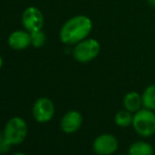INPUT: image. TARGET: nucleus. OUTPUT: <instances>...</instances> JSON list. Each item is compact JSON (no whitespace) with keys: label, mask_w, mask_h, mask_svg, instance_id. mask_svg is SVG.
Masks as SVG:
<instances>
[{"label":"nucleus","mask_w":155,"mask_h":155,"mask_svg":"<svg viewBox=\"0 0 155 155\" xmlns=\"http://www.w3.org/2000/svg\"><path fill=\"white\" fill-rule=\"evenodd\" d=\"M93 29V21L86 15H76L65 21L59 33L60 41L74 45L88 38Z\"/></svg>","instance_id":"nucleus-1"},{"label":"nucleus","mask_w":155,"mask_h":155,"mask_svg":"<svg viewBox=\"0 0 155 155\" xmlns=\"http://www.w3.org/2000/svg\"><path fill=\"white\" fill-rule=\"evenodd\" d=\"M132 127L134 131L143 138L155 134V111L141 108L133 114Z\"/></svg>","instance_id":"nucleus-2"},{"label":"nucleus","mask_w":155,"mask_h":155,"mask_svg":"<svg viewBox=\"0 0 155 155\" xmlns=\"http://www.w3.org/2000/svg\"><path fill=\"white\" fill-rule=\"evenodd\" d=\"M100 43L97 39L86 38L84 40L75 45L73 49V57L80 63H89L93 61L99 55Z\"/></svg>","instance_id":"nucleus-3"},{"label":"nucleus","mask_w":155,"mask_h":155,"mask_svg":"<svg viewBox=\"0 0 155 155\" xmlns=\"http://www.w3.org/2000/svg\"><path fill=\"white\" fill-rule=\"evenodd\" d=\"M28 135L27 123L21 117H13L6 123L3 130V137L12 146H18L25 141Z\"/></svg>","instance_id":"nucleus-4"},{"label":"nucleus","mask_w":155,"mask_h":155,"mask_svg":"<svg viewBox=\"0 0 155 155\" xmlns=\"http://www.w3.org/2000/svg\"><path fill=\"white\" fill-rule=\"evenodd\" d=\"M92 147L97 155H113L118 150L119 141L115 135L102 133L94 139Z\"/></svg>","instance_id":"nucleus-5"},{"label":"nucleus","mask_w":155,"mask_h":155,"mask_svg":"<svg viewBox=\"0 0 155 155\" xmlns=\"http://www.w3.org/2000/svg\"><path fill=\"white\" fill-rule=\"evenodd\" d=\"M32 113L36 121L40 124L49 123L50 120H52L55 114V106L49 98H38L33 106Z\"/></svg>","instance_id":"nucleus-6"},{"label":"nucleus","mask_w":155,"mask_h":155,"mask_svg":"<svg viewBox=\"0 0 155 155\" xmlns=\"http://www.w3.org/2000/svg\"><path fill=\"white\" fill-rule=\"evenodd\" d=\"M22 23L28 32L33 33L42 30L45 18L41 11L36 6H30L22 14Z\"/></svg>","instance_id":"nucleus-7"},{"label":"nucleus","mask_w":155,"mask_h":155,"mask_svg":"<svg viewBox=\"0 0 155 155\" xmlns=\"http://www.w3.org/2000/svg\"><path fill=\"white\" fill-rule=\"evenodd\" d=\"M84 117L79 111L71 110L62 116L60 120V128L65 134H73L77 132L82 126Z\"/></svg>","instance_id":"nucleus-8"},{"label":"nucleus","mask_w":155,"mask_h":155,"mask_svg":"<svg viewBox=\"0 0 155 155\" xmlns=\"http://www.w3.org/2000/svg\"><path fill=\"white\" fill-rule=\"evenodd\" d=\"M8 43L13 50H25L28 47L32 45V38L31 34L28 31H22V30H18L11 33V35L8 36Z\"/></svg>","instance_id":"nucleus-9"},{"label":"nucleus","mask_w":155,"mask_h":155,"mask_svg":"<svg viewBox=\"0 0 155 155\" xmlns=\"http://www.w3.org/2000/svg\"><path fill=\"white\" fill-rule=\"evenodd\" d=\"M123 106L124 109L130 111L131 113L134 114L135 112L143 108L141 94H139L136 91H129L128 93L124 94L123 98Z\"/></svg>","instance_id":"nucleus-10"},{"label":"nucleus","mask_w":155,"mask_h":155,"mask_svg":"<svg viewBox=\"0 0 155 155\" xmlns=\"http://www.w3.org/2000/svg\"><path fill=\"white\" fill-rule=\"evenodd\" d=\"M155 149L146 140H136L129 146V155H154Z\"/></svg>","instance_id":"nucleus-11"},{"label":"nucleus","mask_w":155,"mask_h":155,"mask_svg":"<svg viewBox=\"0 0 155 155\" xmlns=\"http://www.w3.org/2000/svg\"><path fill=\"white\" fill-rule=\"evenodd\" d=\"M143 107L149 110L155 111V84H149L141 93Z\"/></svg>","instance_id":"nucleus-12"},{"label":"nucleus","mask_w":155,"mask_h":155,"mask_svg":"<svg viewBox=\"0 0 155 155\" xmlns=\"http://www.w3.org/2000/svg\"><path fill=\"white\" fill-rule=\"evenodd\" d=\"M114 123L119 128H128V127L132 126L133 113H131L126 109L117 111L114 116Z\"/></svg>","instance_id":"nucleus-13"},{"label":"nucleus","mask_w":155,"mask_h":155,"mask_svg":"<svg viewBox=\"0 0 155 155\" xmlns=\"http://www.w3.org/2000/svg\"><path fill=\"white\" fill-rule=\"evenodd\" d=\"M31 34V38H32V45L35 48H41L45 45V40H47V37L45 34L42 32V30L37 32H33L30 33Z\"/></svg>","instance_id":"nucleus-14"},{"label":"nucleus","mask_w":155,"mask_h":155,"mask_svg":"<svg viewBox=\"0 0 155 155\" xmlns=\"http://www.w3.org/2000/svg\"><path fill=\"white\" fill-rule=\"evenodd\" d=\"M11 147H12V145H11L10 143H8L4 137H2V139L0 140V153L4 154V153H6V152H8Z\"/></svg>","instance_id":"nucleus-15"},{"label":"nucleus","mask_w":155,"mask_h":155,"mask_svg":"<svg viewBox=\"0 0 155 155\" xmlns=\"http://www.w3.org/2000/svg\"><path fill=\"white\" fill-rule=\"evenodd\" d=\"M147 2L151 8H155V0H147Z\"/></svg>","instance_id":"nucleus-16"},{"label":"nucleus","mask_w":155,"mask_h":155,"mask_svg":"<svg viewBox=\"0 0 155 155\" xmlns=\"http://www.w3.org/2000/svg\"><path fill=\"white\" fill-rule=\"evenodd\" d=\"M2 65H3V60H2V57L0 56V69L2 68Z\"/></svg>","instance_id":"nucleus-17"},{"label":"nucleus","mask_w":155,"mask_h":155,"mask_svg":"<svg viewBox=\"0 0 155 155\" xmlns=\"http://www.w3.org/2000/svg\"><path fill=\"white\" fill-rule=\"evenodd\" d=\"M13 155H25V153H21V152H17V153H14Z\"/></svg>","instance_id":"nucleus-18"},{"label":"nucleus","mask_w":155,"mask_h":155,"mask_svg":"<svg viewBox=\"0 0 155 155\" xmlns=\"http://www.w3.org/2000/svg\"><path fill=\"white\" fill-rule=\"evenodd\" d=\"M2 137H3V133H2L1 131H0V140L2 139Z\"/></svg>","instance_id":"nucleus-19"},{"label":"nucleus","mask_w":155,"mask_h":155,"mask_svg":"<svg viewBox=\"0 0 155 155\" xmlns=\"http://www.w3.org/2000/svg\"><path fill=\"white\" fill-rule=\"evenodd\" d=\"M117 155H129L128 153H121V154H117Z\"/></svg>","instance_id":"nucleus-20"}]
</instances>
